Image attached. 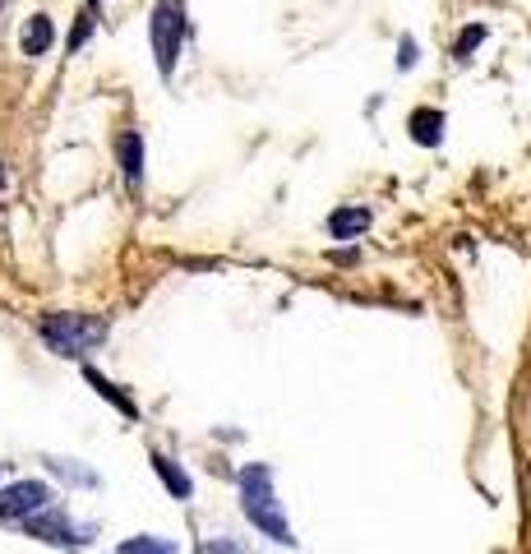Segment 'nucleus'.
I'll return each instance as SVG.
<instances>
[{"label": "nucleus", "mask_w": 531, "mask_h": 554, "mask_svg": "<svg viewBox=\"0 0 531 554\" xmlns=\"http://www.w3.org/2000/svg\"><path fill=\"white\" fill-rule=\"evenodd\" d=\"M42 338L56 356H84L97 342L107 338V319H93V314H47L42 319Z\"/></svg>", "instance_id": "obj_2"}, {"label": "nucleus", "mask_w": 531, "mask_h": 554, "mask_svg": "<svg viewBox=\"0 0 531 554\" xmlns=\"http://www.w3.org/2000/svg\"><path fill=\"white\" fill-rule=\"evenodd\" d=\"M28 531L37 541H56V545H84L93 541V531H79L65 513H51V518H28Z\"/></svg>", "instance_id": "obj_6"}, {"label": "nucleus", "mask_w": 531, "mask_h": 554, "mask_svg": "<svg viewBox=\"0 0 531 554\" xmlns=\"http://www.w3.org/2000/svg\"><path fill=\"white\" fill-rule=\"evenodd\" d=\"M236 485H241V513H245V522H254V527L264 531L273 545H287V550H296L291 522L282 518L278 490H273V467H268V462H250V467H241Z\"/></svg>", "instance_id": "obj_1"}, {"label": "nucleus", "mask_w": 531, "mask_h": 554, "mask_svg": "<svg viewBox=\"0 0 531 554\" xmlns=\"http://www.w3.org/2000/svg\"><path fill=\"white\" fill-rule=\"evenodd\" d=\"M411 139L421 148H435L439 139H444V111L439 107H421V111H411V121H407Z\"/></svg>", "instance_id": "obj_7"}, {"label": "nucleus", "mask_w": 531, "mask_h": 554, "mask_svg": "<svg viewBox=\"0 0 531 554\" xmlns=\"http://www.w3.org/2000/svg\"><path fill=\"white\" fill-rule=\"evenodd\" d=\"M485 42V24H471V28H462L458 33V42H453V61H462L467 65L471 56H476V47Z\"/></svg>", "instance_id": "obj_12"}, {"label": "nucleus", "mask_w": 531, "mask_h": 554, "mask_svg": "<svg viewBox=\"0 0 531 554\" xmlns=\"http://www.w3.org/2000/svg\"><path fill=\"white\" fill-rule=\"evenodd\" d=\"M0 185H5V167H0Z\"/></svg>", "instance_id": "obj_17"}, {"label": "nucleus", "mask_w": 531, "mask_h": 554, "mask_svg": "<svg viewBox=\"0 0 531 554\" xmlns=\"http://www.w3.org/2000/svg\"><path fill=\"white\" fill-rule=\"evenodd\" d=\"M116 554H176L171 541H157V536H134V541H121Z\"/></svg>", "instance_id": "obj_13"}, {"label": "nucleus", "mask_w": 531, "mask_h": 554, "mask_svg": "<svg viewBox=\"0 0 531 554\" xmlns=\"http://www.w3.org/2000/svg\"><path fill=\"white\" fill-rule=\"evenodd\" d=\"M116 153H121L125 181H130V185L144 181V134H139V130H125L121 144H116Z\"/></svg>", "instance_id": "obj_9"}, {"label": "nucleus", "mask_w": 531, "mask_h": 554, "mask_svg": "<svg viewBox=\"0 0 531 554\" xmlns=\"http://www.w3.org/2000/svg\"><path fill=\"white\" fill-rule=\"evenodd\" d=\"M153 471H157V481L171 490V499H190V494H194V481L185 476V467L176 458H167V453H153Z\"/></svg>", "instance_id": "obj_8"}, {"label": "nucleus", "mask_w": 531, "mask_h": 554, "mask_svg": "<svg viewBox=\"0 0 531 554\" xmlns=\"http://www.w3.org/2000/svg\"><path fill=\"white\" fill-rule=\"evenodd\" d=\"M148 33H153V56H157V74L171 79L176 61H181V42L190 33V19H185V0H157L153 19H148Z\"/></svg>", "instance_id": "obj_3"}, {"label": "nucleus", "mask_w": 531, "mask_h": 554, "mask_svg": "<svg viewBox=\"0 0 531 554\" xmlns=\"http://www.w3.org/2000/svg\"><path fill=\"white\" fill-rule=\"evenodd\" d=\"M88 37H93V14H79V19H74V33H70V51H79Z\"/></svg>", "instance_id": "obj_14"}, {"label": "nucleus", "mask_w": 531, "mask_h": 554, "mask_svg": "<svg viewBox=\"0 0 531 554\" xmlns=\"http://www.w3.org/2000/svg\"><path fill=\"white\" fill-rule=\"evenodd\" d=\"M370 222H375V213L365 204H342L328 213V236H333V241H356V236L370 231Z\"/></svg>", "instance_id": "obj_5"}, {"label": "nucleus", "mask_w": 531, "mask_h": 554, "mask_svg": "<svg viewBox=\"0 0 531 554\" xmlns=\"http://www.w3.org/2000/svg\"><path fill=\"white\" fill-rule=\"evenodd\" d=\"M0 5H5V0H0Z\"/></svg>", "instance_id": "obj_19"}, {"label": "nucleus", "mask_w": 531, "mask_h": 554, "mask_svg": "<svg viewBox=\"0 0 531 554\" xmlns=\"http://www.w3.org/2000/svg\"><path fill=\"white\" fill-rule=\"evenodd\" d=\"M93 5H102V0H93Z\"/></svg>", "instance_id": "obj_18"}, {"label": "nucleus", "mask_w": 531, "mask_h": 554, "mask_svg": "<svg viewBox=\"0 0 531 554\" xmlns=\"http://www.w3.org/2000/svg\"><path fill=\"white\" fill-rule=\"evenodd\" d=\"M411 65H416V37L402 33V42H398V70H411Z\"/></svg>", "instance_id": "obj_15"}, {"label": "nucleus", "mask_w": 531, "mask_h": 554, "mask_svg": "<svg viewBox=\"0 0 531 554\" xmlns=\"http://www.w3.org/2000/svg\"><path fill=\"white\" fill-rule=\"evenodd\" d=\"M51 42H56V24H51L47 14H33V19L24 24V37H19L24 56H47Z\"/></svg>", "instance_id": "obj_10"}, {"label": "nucleus", "mask_w": 531, "mask_h": 554, "mask_svg": "<svg viewBox=\"0 0 531 554\" xmlns=\"http://www.w3.org/2000/svg\"><path fill=\"white\" fill-rule=\"evenodd\" d=\"M84 379H88V384H93V388H97V393H102V398H107V402H111V407H121V411H125V416H130V421H139V407H134V402H130V398H125L121 388L111 384L107 374H97V370H93V365H84Z\"/></svg>", "instance_id": "obj_11"}, {"label": "nucleus", "mask_w": 531, "mask_h": 554, "mask_svg": "<svg viewBox=\"0 0 531 554\" xmlns=\"http://www.w3.org/2000/svg\"><path fill=\"white\" fill-rule=\"evenodd\" d=\"M208 550H213V554H236V550H231V545H227V541H218V545H208Z\"/></svg>", "instance_id": "obj_16"}, {"label": "nucleus", "mask_w": 531, "mask_h": 554, "mask_svg": "<svg viewBox=\"0 0 531 554\" xmlns=\"http://www.w3.org/2000/svg\"><path fill=\"white\" fill-rule=\"evenodd\" d=\"M51 485L47 481H14L0 490V518H10V522H28L37 518L42 508H51Z\"/></svg>", "instance_id": "obj_4"}]
</instances>
